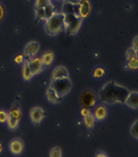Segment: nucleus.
I'll return each instance as SVG.
<instances>
[{"label": "nucleus", "mask_w": 138, "mask_h": 157, "mask_svg": "<svg viewBox=\"0 0 138 157\" xmlns=\"http://www.w3.org/2000/svg\"><path fill=\"white\" fill-rule=\"evenodd\" d=\"M130 91L114 81L105 83L99 91V99L101 102L112 105L116 103H125Z\"/></svg>", "instance_id": "obj_1"}, {"label": "nucleus", "mask_w": 138, "mask_h": 157, "mask_svg": "<svg viewBox=\"0 0 138 157\" xmlns=\"http://www.w3.org/2000/svg\"><path fill=\"white\" fill-rule=\"evenodd\" d=\"M65 29V14L63 12H56L45 22V31L47 35L55 36L62 33Z\"/></svg>", "instance_id": "obj_2"}, {"label": "nucleus", "mask_w": 138, "mask_h": 157, "mask_svg": "<svg viewBox=\"0 0 138 157\" xmlns=\"http://www.w3.org/2000/svg\"><path fill=\"white\" fill-rule=\"evenodd\" d=\"M83 19L78 13L65 14L64 30L70 36H74L79 32L82 25Z\"/></svg>", "instance_id": "obj_3"}, {"label": "nucleus", "mask_w": 138, "mask_h": 157, "mask_svg": "<svg viewBox=\"0 0 138 157\" xmlns=\"http://www.w3.org/2000/svg\"><path fill=\"white\" fill-rule=\"evenodd\" d=\"M50 86L56 91V93L61 98H63L71 90L72 83L70 77L60 78V79H55V80H51Z\"/></svg>", "instance_id": "obj_4"}, {"label": "nucleus", "mask_w": 138, "mask_h": 157, "mask_svg": "<svg viewBox=\"0 0 138 157\" xmlns=\"http://www.w3.org/2000/svg\"><path fill=\"white\" fill-rule=\"evenodd\" d=\"M79 100H80V104L82 105V107L88 109V108H93L95 106V104L96 102V96L92 90L87 89L81 92Z\"/></svg>", "instance_id": "obj_5"}, {"label": "nucleus", "mask_w": 138, "mask_h": 157, "mask_svg": "<svg viewBox=\"0 0 138 157\" xmlns=\"http://www.w3.org/2000/svg\"><path fill=\"white\" fill-rule=\"evenodd\" d=\"M46 116H47V112L41 107L36 106L30 108V119L33 125H36V126L39 125Z\"/></svg>", "instance_id": "obj_6"}, {"label": "nucleus", "mask_w": 138, "mask_h": 157, "mask_svg": "<svg viewBox=\"0 0 138 157\" xmlns=\"http://www.w3.org/2000/svg\"><path fill=\"white\" fill-rule=\"evenodd\" d=\"M24 142L20 138H14L9 141L8 149L13 155H21L24 151Z\"/></svg>", "instance_id": "obj_7"}, {"label": "nucleus", "mask_w": 138, "mask_h": 157, "mask_svg": "<svg viewBox=\"0 0 138 157\" xmlns=\"http://www.w3.org/2000/svg\"><path fill=\"white\" fill-rule=\"evenodd\" d=\"M56 13L55 7L53 4L49 5L47 6L40 9H35L36 18L39 21H47L51 16H53Z\"/></svg>", "instance_id": "obj_8"}, {"label": "nucleus", "mask_w": 138, "mask_h": 157, "mask_svg": "<svg viewBox=\"0 0 138 157\" xmlns=\"http://www.w3.org/2000/svg\"><path fill=\"white\" fill-rule=\"evenodd\" d=\"M39 43L38 41H30L26 45H25L24 49H23V53H24L25 57L28 58V59L35 58L36 54L39 52Z\"/></svg>", "instance_id": "obj_9"}, {"label": "nucleus", "mask_w": 138, "mask_h": 157, "mask_svg": "<svg viewBox=\"0 0 138 157\" xmlns=\"http://www.w3.org/2000/svg\"><path fill=\"white\" fill-rule=\"evenodd\" d=\"M27 61H28V64L30 67L34 75L40 74L41 72H43L44 69L46 68V67L44 66V64L42 62L41 58H32L30 59H27Z\"/></svg>", "instance_id": "obj_10"}, {"label": "nucleus", "mask_w": 138, "mask_h": 157, "mask_svg": "<svg viewBox=\"0 0 138 157\" xmlns=\"http://www.w3.org/2000/svg\"><path fill=\"white\" fill-rule=\"evenodd\" d=\"M77 9H78V14L82 19L87 18L91 12V5L89 0H80L79 4L77 5Z\"/></svg>", "instance_id": "obj_11"}, {"label": "nucleus", "mask_w": 138, "mask_h": 157, "mask_svg": "<svg viewBox=\"0 0 138 157\" xmlns=\"http://www.w3.org/2000/svg\"><path fill=\"white\" fill-rule=\"evenodd\" d=\"M68 77H70L69 71L63 66L56 67L52 71V75H51V80H55V79H60V78H68Z\"/></svg>", "instance_id": "obj_12"}, {"label": "nucleus", "mask_w": 138, "mask_h": 157, "mask_svg": "<svg viewBox=\"0 0 138 157\" xmlns=\"http://www.w3.org/2000/svg\"><path fill=\"white\" fill-rule=\"evenodd\" d=\"M93 115H94L95 121H98V122L104 121L107 117V109H106L105 106H104V105L96 106L93 111Z\"/></svg>", "instance_id": "obj_13"}, {"label": "nucleus", "mask_w": 138, "mask_h": 157, "mask_svg": "<svg viewBox=\"0 0 138 157\" xmlns=\"http://www.w3.org/2000/svg\"><path fill=\"white\" fill-rule=\"evenodd\" d=\"M125 104L130 108L138 109V91H130Z\"/></svg>", "instance_id": "obj_14"}, {"label": "nucleus", "mask_w": 138, "mask_h": 157, "mask_svg": "<svg viewBox=\"0 0 138 157\" xmlns=\"http://www.w3.org/2000/svg\"><path fill=\"white\" fill-rule=\"evenodd\" d=\"M46 97L47 99L50 104H57L60 103L62 101L63 98H61L58 94L56 93V91H55L51 86H49L47 88V90L46 91Z\"/></svg>", "instance_id": "obj_15"}, {"label": "nucleus", "mask_w": 138, "mask_h": 157, "mask_svg": "<svg viewBox=\"0 0 138 157\" xmlns=\"http://www.w3.org/2000/svg\"><path fill=\"white\" fill-rule=\"evenodd\" d=\"M7 112H8L9 116L21 121V119L22 117V111L21 105L18 102H14Z\"/></svg>", "instance_id": "obj_16"}, {"label": "nucleus", "mask_w": 138, "mask_h": 157, "mask_svg": "<svg viewBox=\"0 0 138 157\" xmlns=\"http://www.w3.org/2000/svg\"><path fill=\"white\" fill-rule=\"evenodd\" d=\"M22 78L24 79L25 81L29 82L32 79V77L34 76L32 71L30 69V67L28 64V61L25 60L22 66Z\"/></svg>", "instance_id": "obj_17"}, {"label": "nucleus", "mask_w": 138, "mask_h": 157, "mask_svg": "<svg viewBox=\"0 0 138 157\" xmlns=\"http://www.w3.org/2000/svg\"><path fill=\"white\" fill-rule=\"evenodd\" d=\"M42 62L44 64V66L49 67L50 65H52V63L54 62V59H55V53L52 52V51H47L43 53L42 57Z\"/></svg>", "instance_id": "obj_18"}, {"label": "nucleus", "mask_w": 138, "mask_h": 157, "mask_svg": "<svg viewBox=\"0 0 138 157\" xmlns=\"http://www.w3.org/2000/svg\"><path fill=\"white\" fill-rule=\"evenodd\" d=\"M83 121H84V124L86 125V127L88 130H92L95 127V119L94 117L93 113L90 111L88 114H87L86 116H83Z\"/></svg>", "instance_id": "obj_19"}, {"label": "nucleus", "mask_w": 138, "mask_h": 157, "mask_svg": "<svg viewBox=\"0 0 138 157\" xmlns=\"http://www.w3.org/2000/svg\"><path fill=\"white\" fill-rule=\"evenodd\" d=\"M63 13L64 14H70V13H78V9L77 6L72 5L71 3H66L64 2L63 6Z\"/></svg>", "instance_id": "obj_20"}, {"label": "nucleus", "mask_w": 138, "mask_h": 157, "mask_svg": "<svg viewBox=\"0 0 138 157\" xmlns=\"http://www.w3.org/2000/svg\"><path fill=\"white\" fill-rule=\"evenodd\" d=\"M6 124H7V127H8L9 130L14 132V131H16L17 129L19 128V126H20V120H17L15 118H13V117L8 116Z\"/></svg>", "instance_id": "obj_21"}, {"label": "nucleus", "mask_w": 138, "mask_h": 157, "mask_svg": "<svg viewBox=\"0 0 138 157\" xmlns=\"http://www.w3.org/2000/svg\"><path fill=\"white\" fill-rule=\"evenodd\" d=\"M104 74H105V69L103 67L97 66L93 69L92 75L95 78H100V77H103L104 75Z\"/></svg>", "instance_id": "obj_22"}, {"label": "nucleus", "mask_w": 138, "mask_h": 157, "mask_svg": "<svg viewBox=\"0 0 138 157\" xmlns=\"http://www.w3.org/2000/svg\"><path fill=\"white\" fill-rule=\"evenodd\" d=\"M51 4H52L51 0H35L34 7H35V9L44 8V7L47 6Z\"/></svg>", "instance_id": "obj_23"}, {"label": "nucleus", "mask_w": 138, "mask_h": 157, "mask_svg": "<svg viewBox=\"0 0 138 157\" xmlns=\"http://www.w3.org/2000/svg\"><path fill=\"white\" fill-rule=\"evenodd\" d=\"M49 157H63V152L62 149L59 147H52L49 152Z\"/></svg>", "instance_id": "obj_24"}, {"label": "nucleus", "mask_w": 138, "mask_h": 157, "mask_svg": "<svg viewBox=\"0 0 138 157\" xmlns=\"http://www.w3.org/2000/svg\"><path fill=\"white\" fill-rule=\"evenodd\" d=\"M130 133L133 138L138 140V119L136 120L130 127Z\"/></svg>", "instance_id": "obj_25"}, {"label": "nucleus", "mask_w": 138, "mask_h": 157, "mask_svg": "<svg viewBox=\"0 0 138 157\" xmlns=\"http://www.w3.org/2000/svg\"><path fill=\"white\" fill-rule=\"evenodd\" d=\"M128 68L132 69V70L138 69V58L128 59Z\"/></svg>", "instance_id": "obj_26"}, {"label": "nucleus", "mask_w": 138, "mask_h": 157, "mask_svg": "<svg viewBox=\"0 0 138 157\" xmlns=\"http://www.w3.org/2000/svg\"><path fill=\"white\" fill-rule=\"evenodd\" d=\"M126 57H127V59H135L138 58L137 56V52H136L133 48H130L127 51V53H126Z\"/></svg>", "instance_id": "obj_27"}, {"label": "nucleus", "mask_w": 138, "mask_h": 157, "mask_svg": "<svg viewBox=\"0 0 138 157\" xmlns=\"http://www.w3.org/2000/svg\"><path fill=\"white\" fill-rule=\"evenodd\" d=\"M7 118H8V112L4 109H0V124H6Z\"/></svg>", "instance_id": "obj_28"}, {"label": "nucleus", "mask_w": 138, "mask_h": 157, "mask_svg": "<svg viewBox=\"0 0 138 157\" xmlns=\"http://www.w3.org/2000/svg\"><path fill=\"white\" fill-rule=\"evenodd\" d=\"M6 16V10H5V6H3V4L0 2V22L5 19Z\"/></svg>", "instance_id": "obj_29"}, {"label": "nucleus", "mask_w": 138, "mask_h": 157, "mask_svg": "<svg viewBox=\"0 0 138 157\" xmlns=\"http://www.w3.org/2000/svg\"><path fill=\"white\" fill-rule=\"evenodd\" d=\"M14 61L16 62L17 64H23V62H24V58H23V55H22V54H19V55H17L16 58L14 59Z\"/></svg>", "instance_id": "obj_30"}, {"label": "nucleus", "mask_w": 138, "mask_h": 157, "mask_svg": "<svg viewBox=\"0 0 138 157\" xmlns=\"http://www.w3.org/2000/svg\"><path fill=\"white\" fill-rule=\"evenodd\" d=\"M132 48L135 50L136 52H138V36H136L133 39V43H132Z\"/></svg>", "instance_id": "obj_31"}, {"label": "nucleus", "mask_w": 138, "mask_h": 157, "mask_svg": "<svg viewBox=\"0 0 138 157\" xmlns=\"http://www.w3.org/2000/svg\"><path fill=\"white\" fill-rule=\"evenodd\" d=\"M63 1L66 2V3H71V4H72V5H75V6L79 5V2H80V0H63Z\"/></svg>", "instance_id": "obj_32"}, {"label": "nucleus", "mask_w": 138, "mask_h": 157, "mask_svg": "<svg viewBox=\"0 0 138 157\" xmlns=\"http://www.w3.org/2000/svg\"><path fill=\"white\" fill-rule=\"evenodd\" d=\"M95 157H108V156L106 155L104 153H103V152H100V153L96 154V155H95Z\"/></svg>", "instance_id": "obj_33"}, {"label": "nucleus", "mask_w": 138, "mask_h": 157, "mask_svg": "<svg viewBox=\"0 0 138 157\" xmlns=\"http://www.w3.org/2000/svg\"><path fill=\"white\" fill-rule=\"evenodd\" d=\"M2 151H3V145H2V143L0 142V154L2 153Z\"/></svg>", "instance_id": "obj_34"}]
</instances>
